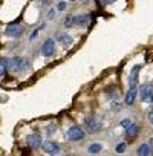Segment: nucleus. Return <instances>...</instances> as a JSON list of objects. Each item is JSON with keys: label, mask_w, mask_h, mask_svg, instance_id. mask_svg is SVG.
I'll list each match as a JSON object with an SVG mask.
<instances>
[{"label": "nucleus", "mask_w": 153, "mask_h": 156, "mask_svg": "<svg viewBox=\"0 0 153 156\" xmlns=\"http://www.w3.org/2000/svg\"><path fill=\"white\" fill-rule=\"evenodd\" d=\"M141 64H136L132 67L130 73H129V90H138L139 87V81H138V75H139V70H141Z\"/></svg>", "instance_id": "nucleus-5"}, {"label": "nucleus", "mask_w": 153, "mask_h": 156, "mask_svg": "<svg viewBox=\"0 0 153 156\" xmlns=\"http://www.w3.org/2000/svg\"><path fill=\"white\" fill-rule=\"evenodd\" d=\"M54 54H55V40L54 38L44 40V43L41 46V55L43 57H52Z\"/></svg>", "instance_id": "nucleus-9"}, {"label": "nucleus", "mask_w": 153, "mask_h": 156, "mask_svg": "<svg viewBox=\"0 0 153 156\" xmlns=\"http://www.w3.org/2000/svg\"><path fill=\"white\" fill-rule=\"evenodd\" d=\"M148 148H150V154H153V136L148 139Z\"/></svg>", "instance_id": "nucleus-24"}, {"label": "nucleus", "mask_w": 153, "mask_h": 156, "mask_svg": "<svg viewBox=\"0 0 153 156\" xmlns=\"http://www.w3.org/2000/svg\"><path fill=\"white\" fill-rule=\"evenodd\" d=\"M41 150H43L44 153L51 154V156H55V154L60 153L61 147H60V144L55 142V141H44V142L41 144Z\"/></svg>", "instance_id": "nucleus-7"}, {"label": "nucleus", "mask_w": 153, "mask_h": 156, "mask_svg": "<svg viewBox=\"0 0 153 156\" xmlns=\"http://www.w3.org/2000/svg\"><path fill=\"white\" fill-rule=\"evenodd\" d=\"M89 23H91V16L89 14H76V16H73V25L87 26Z\"/></svg>", "instance_id": "nucleus-10"}, {"label": "nucleus", "mask_w": 153, "mask_h": 156, "mask_svg": "<svg viewBox=\"0 0 153 156\" xmlns=\"http://www.w3.org/2000/svg\"><path fill=\"white\" fill-rule=\"evenodd\" d=\"M55 16H57V9L51 8V9H49V12H48V19H49V20H54V19H55Z\"/></svg>", "instance_id": "nucleus-22"}, {"label": "nucleus", "mask_w": 153, "mask_h": 156, "mask_svg": "<svg viewBox=\"0 0 153 156\" xmlns=\"http://www.w3.org/2000/svg\"><path fill=\"white\" fill-rule=\"evenodd\" d=\"M138 95L141 97V101L142 103H151L153 104V84H150V83L139 84Z\"/></svg>", "instance_id": "nucleus-3"}, {"label": "nucleus", "mask_w": 153, "mask_h": 156, "mask_svg": "<svg viewBox=\"0 0 153 156\" xmlns=\"http://www.w3.org/2000/svg\"><path fill=\"white\" fill-rule=\"evenodd\" d=\"M101 150H103V145L100 142H94V144H89L87 145V153H91V154H97Z\"/></svg>", "instance_id": "nucleus-15"}, {"label": "nucleus", "mask_w": 153, "mask_h": 156, "mask_svg": "<svg viewBox=\"0 0 153 156\" xmlns=\"http://www.w3.org/2000/svg\"><path fill=\"white\" fill-rule=\"evenodd\" d=\"M57 132V124L55 122H52V124H49L48 127H46V133L48 135H54Z\"/></svg>", "instance_id": "nucleus-21"}, {"label": "nucleus", "mask_w": 153, "mask_h": 156, "mask_svg": "<svg viewBox=\"0 0 153 156\" xmlns=\"http://www.w3.org/2000/svg\"><path fill=\"white\" fill-rule=\"evenodd\" d=\"M136 154H138V156H148V154H150L148 144H141V145H138V148H136Z\"/></svg>", "instance_id": "nucleus-16"}, {"label": "nucleus", "mask_w": 153, "mask_h": 156, "mask_svg": "<svg viewBox=\"0 0 153 156\" xmlns=\"http://www.w3.org/2000/svg\"><path fill=\"white\" fill-rule=\"evenodd\" d=\"M8 70H9V60L8 58H2L0 60V76H5Z\"/></svg>", "instance_id": "nucleus-14"}, {"label": "nucleus", "mask_w": 153, "mask_h": 156, "mask_svg": "<svg viewBox=\"0 0 153 156\" xmlns=\"http://www.w3.org/2000/svg\"><path fill=\"white\" fill-rule=\"evenodd\" d=\"M41 29H43V25L37 26V28H35V29H34V31L31 32V35H29V41H34V40H35V38L38 37V32H40Z\"/></svg>", "instance_id": "nucleus-18"}, {"label": "nucleus", "mask_w": 153, "mask_h": 156, "mask_svg": "<svg viewBox=\"0 0 153 156\" xmlns=\"http://www.w3.org/2000/svg\"><path fill=\"white\" fill-rule=\"evenodd\" d=\"M86 138V133L84 130L80 127V126H70L66 132V139L67 141H72V142H80Z\"/></svg>", "instance_id": "nucleus-1"}, {"label": "nucleus", "mask_w": 153, "mask_h": 156, "mask_svg": "<svg viewBox=\"0 0 153 156\" xmlns=\"http://www.w3.org/2000/svg\"><path fill=\"white\" fill-rule=\"evenodd\" d=\"M148 121H150V124H153V112L148 113Z\"/></svg>", "instance_id": "nucleus-25"}, {"label": "nucleus", "mask_w": 153, "mask_h": 156, "mask_svg": "<svg viewBox=\"0 0 153 156\" xmlns=\"http://www.w3.org/2000/svg\"><path fill=\"white\" fill-rule=\"evenodd\" d=\"M63 25H64L66 28H70V26H73V16H67V17H64V20H63Z\"/></svg>", "instance_id": "nucleus-20"}, {"label": "nucleus", "mask_w": 153, "mask_h": 156, "mask_svg": "<svg viewBox=\"0 0 153 156\" xmlns=\"http://www.w3.org/2000/svg\"><path fill=\"white\" fill-rule=\"evenodd\" d=\"M29 67H31V63L26 58L14 57L9 60V70H12V72H23V70H28Z\"/></svg>", "instance_id": "nucleus-2"}, {"label": "nucleus", "mask_w": 153, "mask_h": 156, "mask_svg": "<svg viewBox=\"0 0 153 156\" xmlns=\"http://www.w3.org/2000/svg\"><path fill=\"white\" fill-rule=\"evenodd\" d=\"M136 97H138V90H127V94H126V97H124V104H127V106L135 104Z\"/></svg>", "instance_id": "nucleus-12"}, {"label": "nucleus", "mask_w": 153, "mask_h": 156, "mask_svg": "<svg viewBox=\"0 0 153 156\" xmlns=\"http://www.w3.org/2000/svg\"><path fill=\"white\" fill-rule=\"evenodd\" d=\"M5 34L9 38H20L22 35H25V26L22 23H9L5 28Z\"/></svg>", "instance_id": "nucleus-4"}, {"label": "nucleus", "mask_w": 153, "mask_h": 156, "mask_svg": "<svg viewBox=\"0 0 153 156\" xmlns=\"http://www.w3.org/2000/svg\"><path fill=\"white\" fill-rule=\"evenodd\" d=\"M126 150H127V144L126 142H119V144L115 145V151L116 153H124Z\"/></svg>", "instance_id": "nucleus-19"}, {"label": "nucleus", "mask_w": 153, "mask_h": 156, "mask_svg": "<svg viewBox=\"0 0 153 156\" xmlns=\"http://www.w3.org/2000/svg\"><path fill=\"white\" fill-rule=\"evenodd\" d=\"M57 41L61 43L64 48H69L73 44V37L69 34H57Z\"/></svg>", "instance_id": "nucleus-11"}, {"label": "nucleus", "mask_w": 153, "mask_h": 156, "mask_svg": "<svg viewBox=\"0 0 153 156\" xmlns=\"http://www.w3.org/2000/svg\"><path fill=\"white\" fill-rule=\"evenodd\" d=\"M133 124H135V122H133L130 118H124V119L121 121V127H123L124 130H129V129H130Z\"/></svg>", "instance_id": "nucleus-17"}, {"label": "nucleus", "mask_w": 153, "mask_h": 156, "mask_svg": "<svg viewBox=\"0 0 153 156\" xmlns=\"http://www.w3.org/2000/svg\"><path fill=\"white\" fill-rule=\"evenodd\" d=\"M138 133H139V126L138 124H133L129 130H126V138L127 139H133V138L138 136Z\"/></svg>", "instance_id": "nucleus-13"}, {"label": "nucleus", "mask_w": 153, "mask_h": 156, "mask_svg": "<svg viewBox=\"0 0 153 156\" xmlns=\"http://www.w3.org/2000/svg\"><path fill=\"white\" fill-rule=\"evenodd\" d=\"M66 6H67V3H66V2H58V3H57L58 11H64V9H66Z\"/></svg>", "instance_id": "nucleus-23"}, {"label": "nucleus", "mask_w": 153, "mask_h": 156, "mask_svg": "<svg viewBox=\"0 0 153 156\" xmlns=\"http://www.w3.org/2000/svg\"><path fill=\"white\" fill-rule=\"evenodd\" d=\"M26 142H28L29 148H41L43 138H41L40 133H29L26 136Z\"/></svg>", "instance_id": "nucleus-8"}, {"label": "nucleus", "mask_w": 153, "mask_h": 156, "mask_svg": "<svg viewBox=\"0 0 153 156\" xmlns=\"http://www.w3.org/2000/svg\"><path fill=\"white\" fill-rule=\"evenodd\" d=\"M84 126H86V130L91 132V133H97V132L101 130V121L95 115H89L84 119Z\"/></svg>", "instance_id": "nucleus-6"}]
</instances>
